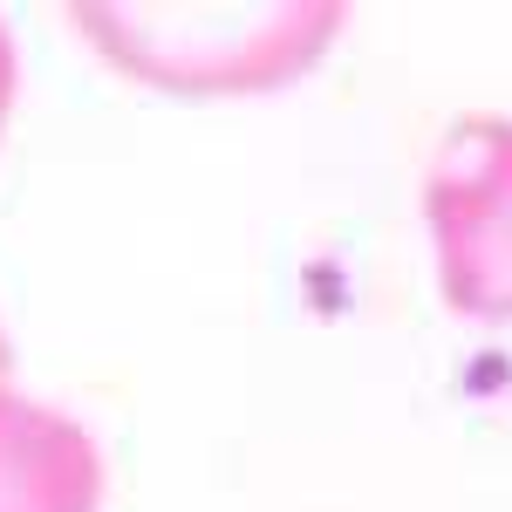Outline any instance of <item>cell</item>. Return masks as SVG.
Returning <instances> with one entry per match:
<instances>
[{
	"instance_id": "obj_3",
	"label": "cell",
	"mask_w": 512,
	"mask_h": 512,
	"mask_svg": "<svg viewBox=\"0 0 512 512\" xmlns=\"http://www.w3.org/2000/svg\"><path fill=\"white\" fill-rule=\"evenodd\" d=\"M0 512H103V444L14 383H0Z\"/></svg>"
},
{
	"instance_id": "obj_5",
	"label": "cell",
	"mask_w": 512,
	"mask_h": 512,
	"mask_svg": "<svg viewBox=\"0 0 512 512\" xmlns=\"http://www.w3.org/2000/svg\"><path fill=\"white\" fill-rule=\"evenodd\" d=\"M0 383H14V342H7V328H0Z\"/></svg>"
},
{
	"instance_id": "obj_1",
	"label": "cell",
	"mask_w": 512,
	"mask_h": 512,
	"mask_svg": "<svg viewBox=\"0 0 512 512\" xmlns=\"http://www.w3.org/2000/svg\"><path fill=\"white\" fill-rule=\"evenodd\" d=\"M76 35L123 76L212 96V89H274L315 69L342 35V0H253V7H137V0H76Z\"/></svg>"
},
{
	"instance_id": "obj_4",
	"label": "cell",
	"mask_w": 512,
	"mask_h": 512,
	"mask_svg": "<svg viewBox=\"0 0 512 512\" xmlns=\"http://www.w3.org/2000/svg\"><path fill=\"white\" fill-rule=\"evenodd\" d=\"M14 89H21V55H14V28L0 21V137H7V117H14Z\"/></svg>"
},
{
	"instance_id": "obj_2",
	"label": "cell",
	"mask_w": 512,
	"mask_h": 512,
	"mask_svg": "<svg viewBox=\"0 0 512 512\" xmlns=\"http://www.w3.org/2000/svg\"><path fill=\"white\" fill-rule=\"evenodd\" d=\"M424 226L458 315L512 321V117L465 110L424 171Z\"/></svg>"
}]
</instances>
